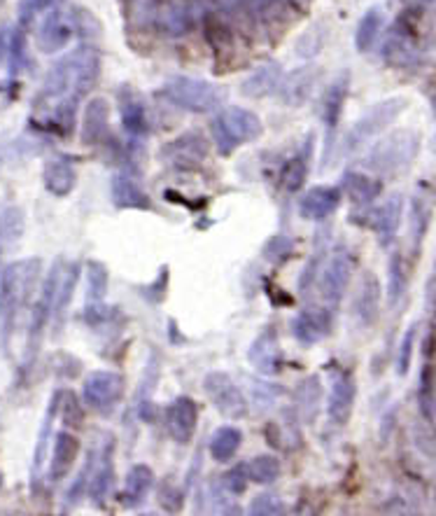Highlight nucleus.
<instances>
[{"instance_id":"nucleus-19","label":"nucleus","mask_w":436,"mask_h":516,"mask_svg":"<svg viewBox=\"0 0 436 516\" xmlns=\"http://www.w3.org/2000/svg\"><path fill=\"white\" fill-rule=\"evenodd\" d=\"M248 360L259 374L275 376L281 372L282 351L273 327H264V330L259 332V337L254 339L253 346H250L248 351Z\"/></svg>"},{"instance_id":"nucleus-47","label":"nucleus","mask_w":436,"mask_h":516,"mask_svg":"<svg viewBox=\"0 0 436 516\" xmlns=\"http://www.w3.org/2000/svg\"><path fill=\"white\" fill-rule=\"evenodd\" d=\"M71 22L73 28H75V35L82 40H98L101 38V24H98L96 16L92 15L84 7H73L71 10Z\"/></svg>"},{"instance_id":"nucleus-5","label":"nucleus","mask_w":436,"mask_h":516,"mask_svg":"<svg viewBox=\"0 0 436 516\" xmlns=\"http://www.w3.org/2000/svg\"><path fill=\"white\" fill-rule=\"evenodd\" d=\"M409 108V101L404 96H392L385 98L381 104L372 105L362 114L360 120L348 129L343 138V145H341V153L343 154H355L357 150L366 145L369 141H373L376 136H381L382 131L390 129L394 122L399 120V114Z\"/></svg>"},{"instance_id":"nucleus-34","label":"nucleus","mask_w":436,"mask_h":516,"mask_svg":"<svg viewBox=\"0 0 436 516\" xmlns=\"http://www.w3.org/2000/svg\"><path fill=\"white\" fill-rule=\"evenodd\" d=\"M61 395H64L61 391H56L54 395H52V400H49V404H47V412H45L43 425H40L38 446H35V456H33V481H35V484H38L40 472H43L47 449L52 446V428H54L56 413H59V409H61Z\"/></svg>"},{"instance_id":"nucleus-50","label":"nucleus","mask_w":436,"mask_h":516,"mask_svg":"<svg viewBox=\"0 0 436 516\" xmlns=\"http://www.w3.org/2000/svg\"><path fill=\"white\" fill-rule=\"evenodd\" d=\"M292 251H294V241L285 234H278L264 245V257L278 264V262H285L292 255Z\"/></svg>"},{"instance_id":"nucleus-37","label":"nucleus","mask_w":436,"mask_h":516,"mask_svg":"<svg viewBox=\"0 0 436 516\" xmlns=\"http://www.w3.org/2000/svg\"><path fill=\"white\" fill-rule=\"evenodd\" d=\"M243 444V432L233 425H222L211 437V456L217 462H229Z\"/></svg>"},{"instance_id":"nucleus-30","label":"nucleus","mask_w":436,"mask_h":516,"mask_svg":"<svg viewBox=\"0 0 436 516\" xmlns=\"http://www.w3.org/2000/svg\"><path fill=\"white\" fill-rule=\"evenodd\" d=\"M320 404H322V383H320V376H306L303 381H299V386L294 391V407L299 419L303 423H312L318 419Z\"/></svg>"},{"instance_id":"nucleus-43","label":"nucleus","mask_w":436,"mask_h":516,"mask_svg":"<svg viewBox=\"0 0 436 516\" xmlns=\"http://www.w3.org/2000/svg\"><path fill=\"white\" fill-rule=\"evenodd\" d=\"M308 178V150L302 154H296L294 159L282 166L281 171V185L285 192H299Z\"/></svg>"},{"instance_id":"nucleus-11","label":"nucleus","mask_w":436,"mask_h":516,"mask_svg":"<svg viewBox=\"0 0 436 516\" xmlns=\"http://www.w3.org/2000/svg\"><path fill=\"white\" fill-rule=\"evenodd\" d=\"M208 153H211L208 141L201 134L192 131V134H184L168 143L162 150V159L175 171H199Z\"/></svg>"},{"instance_id":"nucleus-28","label":"nucleus","mask_w":436,"mask_h":516,"mask_svg":"<svg viewBox=\"0 0 436 516\" xmlns=\"http://www.w3.org/2000/svg\"><path fill=\"white\" fill-rule=\"evenodd\" d=\"M381 55L390 65H401L404 68V65L418 61V47H415V40L411 33H406L401 26H394L388 38H385V43H382Z\"/></svg>"},{"instance_id":"nucleus-15","label":"nucleus","mask_w":436,"mask_h":516,"mask_svg":"<svg viewBox=\"0 0 436 516\" xmlns=\"http://www.w3.org/2000/svg\"><path fill=\"white\" fill-rule=\"evenodd\" d=\"M199 19L196 0H162L156 7V22L171 35H184Z\"/></svg>"},{"instance_id":"nucleus-49","label":"nucleus","mask_w":436,"mask_h":516,"mask_svg":"<svg viewBox=\"0 0 436 516\" xmlns=\"http://www.w3.org/2000/svg\"><path fill=\"white\" fill-rule=\"evenodd\" d=\"M415 334H418V325H411L406 334L401 337V346L397 353V374L406 376L411 370V358H413V346H415Z\"/></svg>"},{"instance_id":"nucleus-4","label":"nucleus","mask_w":436,"mask_h":516,"mask_svg":"<svg viewBox=\"0 0 436 516\" xmlns=\"http://www.w3.org/2000/svg\"><path fill=\"white\" fill-rule=\"evenodd\" d=\"M213 138H215V145L220 150V154H232L236 147L248 145V143L257 141L262 134H264V124L259 120L253 110L232 108L217 110V114L211 122Z\"/></svg>"},{"instance_id":"nucleus-13","label":"nucleus","mask_w":436,"mask_h":516,"mask_svg":"<svg viewBox=\"0 0 436 516\" xmlns=\"http://www.w3.org/2000/svg\"><path fill=\"white\" fill-rule=\"evenodd\" d=\"M401 220H404V196L399 194H392L382 206L366 213V224L376 232L382 248H390L392 241L397 239Z\"/></svg>"},{"instance_id":"nucleus-16","label":"nucleus","mask_w":436,"mask_h":516,"mask_svg":"<svg viewBox=\"0 0 436 516\" xmlns=\"http://www.w3.org/2000/svg\"><path fill=\"white\" fill-rule=\"evenodd\" d=\"M341 199H343L341 187H311V190L302 196V202H299V215H302L303 220H311V223H322V220L334 215L336 208L341 206Z\"/></svg>"},{"instance_id":"nucleus-23","label":"nucleus","mask_w":436,"mask_h":516,"mask_svg":"<svg viewBox=\"0 0 436 516\" xmlns=\"http://www.w3.org/2000/svg\"><path fill=\"white\" fill-rule=\"evenodd\" d=\"M110 196H113V203L119 211H152V208H154L141 183L131 178L129 174L113 175Z\"/></svg>"},{"instance_id":"nucleus-31","label":"nucleus","mask_w":436,"mask_h":516,"mask_svg":"<svg viewBox=\"0 0 436 516\" xmlns=\"http://www.w3.org/2000/svg\"><path fill=\"white\" fill-rule=\"evenodd\" d=\"M343 190L357 208H369L381 194V183L366 171H348L343 175Z\"/></svg>"},{"instance_id":"nucleus-21","label":"nucleus","mask_w":436,"mask_h":516,"mask_svg":"<svg viewBox=\"0 0 436 516\" xmlns=\"http://www.w3.org/2000/svg\"><path fill=\"white\" fill-rule=\"evenodd\" d=\"M431 213H434V192L430 187L421 185L418 192L411 199L409 208V234H411V248L418 255L421 251V243L425 241L427 229L431 223Z\"/></svg>"},{"instance_id":"nucleus-48","label":"nucleus","mask_w":436,"mask_h":516,"mask_svg":"<svg viewBox=\"0 0 436 516\" xmlns=\"http://www.w3.org/2000/svg\"><path fill=\"white\" fill-rule=\"evenodd\" d=\"M322 239H324V234H320L318 241H315V253H312V257L308 260L306 269H303L302 278H299V288H302V293H306L312 283H315V276H318V272H320V264L327 260V241H322Z\"/></svg>"},{"instance_id":"nucleus-41","label":"nucleus","mask_w":436,"mask_h":516,"mask_svg":"<svg viewBox=\"0 0 436 516\" xmlns=\"http://www.w3.org/2000/svg\"><path fill=\"white\" fill-rule=\"evenodd\" d=\"M82 321L89 327H94V330H110L114 322L122 325L124 315H122V311L117 306H108L103 304V302H89L84 306V311H82Z\"/></svg>"},{"instance_id":"nucleus-46","label":"nucleus","mask_w":436,"mask_h":516,"mask_svg":"<svg viewBox=\"0 0 436 516\" xmlns=\"http://www.w3.org/2000/svg\"><path fill=\"white\" fill-rule=\"evenodd\" d=\"M421 412L430 421L436 416V372L431 364H422L421 372Z\"/></svg>"},{"instance_id":"nucleus-55","label":"nucleus","mask_w":436,"mask_h":516,"mask_svg":"<svg viewBox=\"0 0 436 516\" xmlns=\"http://www.w3.org/2000/svg\"><path fill=\"white\" fill-rule=\"evenodd\" d=\"M5 55V40H3V31H0V59Z\"/></svg>"},{"instance_id":"nucleus-38","label":"nucleus","mask_w":436,"mask_h":516,"mask_svg":"<svg viewBox=\"0 0 436 516\" xmlns=\"http://www.w3.org/2000/svg\"><path fill=\"white\" fill-rule=\"evenodd\" d=\"M312 82H315V73L311 68H299L290 77H282L281 94L285 98V104L302 105L308 98V94H311Z\"/></svg>"},{"instance_id":"nucleus-17","label":"nucleus","mask_w":436,"mask_h":516,"mask_svg":"<svg viewBox=\"0 0 436 516\" xmlns=\"http://www.w3.org/2000/svg\"><path fill=\"white\" fill-rule=\"evenodd\" d=\"M114 486V440L110 437L105 442V446L101 449V453L94 452V468L92 477H89V498H92L96 505H103L105 498L110 495Z\"/></svg>"},{"instance_id":"nucleus-27","label":"nucleus","mask_w":436,"mask_h":516,"mask_svg":"<svg viewBox=\"0 0 436 516\" xmlns=\"http://www.w3.org/2000/svg\"><path fill=\"white\" fill-rule=\"evenodd\" d=\"M348 89H351V77H348V73H341L327 89V96H324L322 105V120L324 126H327V145H324V150H327L329 143H332V136H334L336 126H339L341 122V113H343Z\"/></svg>"},{"instance_id":"nucleus-22","label":"nucleus","mask_w":436,"mask_h":516,"mask_svg":"<svg viewBox=\"0 0 436 516\" xmlns=\"http://www.w3.org/2000/svg\"><path fill=\"white\" fill-rule=\"evenodd\" d=\"M352 313L362 327L376 325L378 315H381V283H378L376 273H362L360 288L352 299Z\"/></svg>"},{"instance_id":"nucleus-57","label":"nucleus","mask_w":436,"mask_h":516,"mask_svg":"<svg viewBox=\"0 0 436 516\" xmlns=\"http://www.w3.org/2000/svg\"><path fill=\"white\" fill-rule=\"evenodd\" d=\"M3 7H5V0H0V10H3Z\"/></svg>"},{"instance_id":"nucleus-59","label":"nucleus","mask_w":436,"mask_h":516,"mask_svg":"<svg viewBox=\"0 0 436 516\" xmlns=\"http://www.w3.org/2000/svg\"><path fill=\"white\" fill-rule=\"evenodd\" d=\"M434 505H436V486H434Z\"/></svg>"},{"instance_id":"nucleus-3","label":"nucleus","mask_w":436,"mask_h":516,"mask_svg":"<svg viewBox=\"0 0 436 516\" xmlns=\"http://www.w3.org/2000/svg\"><path fill=\"white\" fill-rule=\"evenodd\" d=\"M418 153H421V134L411 129H399L378 141L369 150V154L362 159V166H364L366 174L394 178V175H401L411 169Z\"/></svg>"},{"instance_id":"nucleus-9","label":"nucleus","mask_w":436,"mask_h":516,"mask_svg":"<svg viewBox=\"0 0 436 516\" xmlns=\"http://www.w3.org/2000/svg\"><path fill=\"white\" fill-rule=\"evenodd\" d=\"M203 391L213 402V407L226 419H245L248 416V400H245L241 388L236 386V381L226 372H211L205 376Z\"/></svg>"},{"instance_id":"nucleus-53","label":"nucleus","mask_w":436,"mask_h":516,"mask_svg":"<svg viewBox=\"0 0 436 516\" xmlns=\"http://www.w3.org/2000/svg\"><path fill=\"white\" fill-rule=\"evenodd\" d=\"M61 402L65 404V409H64L65 425H71V428H80V425L84 423V413H82L80 400H77V397L73 395V392H64V397H61Z\"/></svg>"},{"instance_id":"nucleus-14","label":"nucleus","mask_w":436,"mask_h":516,"mask_svg":"<svg viewBox=\"0 0 436 516\" xmlns=\"http://www.w3.org/2000/svg\"><path fill=\"white\" fill-rule=\"evenodd\" d=\"M332 332V313L324 306H306L294 315L292 334L302 346H315Z\"/></svg>"},{"instance_id":"nucleus-52","label":"nucleus","mask_w":436,"mask_h":516,"mask_svg":"<svg viewBox=\"0 0 436 516\" xmlns=\"http://www.w3.org/2000/svg\"><path fill=\"white\" fill-rule=\"evenodd\" d=\"M285 511V502L273 493H262L257 495L250 505V514H259V516H269V514H282Z\"/></svg>"},{"instance_id":"nucleus-42","label":"nucleus","mask_w":436,"mask_h":516,"mask_svg":"<svg viewBox=\"0 0 436 516\" xmlns=\"http://www.w3.org/2000/svg\"><path fill=\"white\" fill-rule=\"evenodd\" d=\"M245 470H248L250 481H254V484L259 486H269L281 477V461L271 456V453H262V456H254L253 461L245 465Z\"/></svg>"},{"instance_id":"nucleus-6","label":"nucleus","mask_w":436,"mask_h":516,"mask_svg":"<svg viewBox=\"0 0 436 516\" xmlns=\"http://www.w3.org/2000/svg\"><path fill=\"white\" fill-rule=\"evenodd\" d=\"M164 98L178 108L189 110V113H213L224 101V89L217 87L215 82L199 80V77L178 75L164 84Z\"/></svg>"},{"instance_id":"nucleus-18","label":"nucleus","mask_w":436,"mask_h":516,"mask_svg":"<svg viewBox=\"0 0 436 516\" xmlns=\"http://www.w3.org/2000/svg\"><path fill=\"white\" fill-rule=\"evenodd\" d=\"M75 35V28H73L71 15L65 16L61 10L47 12V16L43 19L38 28V49L43 55H56L59 49H64L65 45L71 43V38Z\"/></svg>"},{"instance_id":"nucleus-20","label":"nucleus","mask_w":436,"mask_h":516,"mask_svg":"<svg viewBox=\"0 0 436 516\" xmlns=\"http://www.w3.org/2000/svg\"><path fill=\"white\" fill-rule=\"evenodd\" d=\"M355 395H357V383L352 374L341 372L332 381V391H329V421L334 425H345L352 416V407H355Z\"/></svg>"},{"instance_id":"nucleus-32","label":"nucleus","mask_w":436,"mask_h":516,"mask_svg":"<svg viewBox=\"0 0 436 516\" xmlns=\"http://www.w3.org/2000/svg\"><path fill=\"white\" fill-rule=\"evenodd\" d=\"M77 278H80V264H77V262H68V264L64 266V273H61V283L54 299V311H52V325H54L56 334H59L65 322V313H68L71 299L73 294H75Z\"/></svg>"},{"instance_id":"nucleus-10","label":"nucleus","mask_w":436,"mask_h":516,"mask_svg":"<svg viewBox=\"0 0 436 516\" xmlns=\"http://www.w3.org/2000/svg\"><path fill=\"white\" fill-rule=\"evenodd\" d=\"M351 276L352 260L343 248H339L334 255L324 260L322 276H320V293H322V299L332 309H336L343 302L348 285H351Z\"/></svg>"},{"instance_id":"nucleus-24","label":"nucleus","mask_w":436,"mask_h":516,"mask_svg":"<svg viewBox=\"0 0 436 516\" xmlns=\"http://www.w3.org/2000/svg\"><path fill=\"white\" fill-rule=\"evenodd\" d=\"M110 134V108L105 98H92L82 117V141L86 145H101Z\"/></svg>"},{"instance_id":"nucleus-45","label":"nucleus","mask_w":436,"mask_h":516,"mask_svg":"<svg viewBox=\"0 0 436 516\" xmlns=\"http://www.w3.org/2000/svg\"><path fill=\"white\" fill-rule=\"evenodd\" d=\"M7 56H10V77H19V73L26 68V33H24L22 26H16L10 35V45H7Z\"/></svg>"},{"instance_id":"nucleus-2","label":"nucleus","mask_w":436,"mask_h":516,"mask_svg":"<svg viewBox=\"0 0 436 516\" xmlns=\"http://www.w3.org/2000/svg\"><path fill=\"white\" fill-rule=\"evenodd\" d=\"M98 75H101V59H98L96 49L77 47L68 56L56 61L54 68L47 73L43 89H40V98L43 101L61 96L82 98L96 87Z\"/></svg>"},{"instance_id":"nucleus-8","label":"nucleus","mask_w":436,"mask_h":516,"mask_svg":"<svg viewBox=\"0 0 436 516\" xmlns=\"http://www.w3.org/2000/svg\"><path fill=\"white\" fill-rule=\"evenodd\" d=\"M124 397V376L117 372H94L82 386V402L101 416H110Z\"/></svg>"},{"instance_id":"nucleus-58","label":"nucleus","mask_w":436,"mask_h":516,"mask_svg":"<svg viewBox=\"0 0 436 516\" xmlns=\"http://www.w3.org/2000/svg\"><path fill=\"white\" fill-rule=\"evenodd\" d=\"M0 489H3V474H0Z\"/></svg>"},{"instance_id":"nucleus-51","label":"nucleus","mask_w":436,"mask_h":516,"mask_svg":"<svg viewBox=\"0 0 436 516\" xmlns=\"http://www.w3.org/2000/svg\"><path fill=\"white\" fill-rule=\"evenodd\" d=\"M52 3H54V0H19V7H16V12H19V26L26 31L33 24V19H35L40 12L49 10Z\"/></svg>"},{"instance_id":"nucleus-35","label":"nucleus","mask_w":436,"mask_h":516,"mask_svg":"<svg viewBox=\"0 0 436 516\" xmlns=\"http://www.w3.org/2000/svg\"><path fill=\"white\" fill-rule=\"evenodd\" d=\"M282 84V68L278 64H266L254 71L248 80L243 82V94L250 98H264L273 94Z\"/></svg>"},{"instance_id":"nucleus-25","label":"nucleus","mask_w":436,"mask_h":516,"mask_svg":"<svg viewBox=\"0 0 436 516\" xmlns=\"http://www.w3.org/2000/svg\"><path fill=\"white\" fill-rule=\"evenodd\" d=\"M80 453V440L71 432H56L52 444V458H49V481H61L68 477Z\"/></svg>"},{"instance_id":"nucleus-40","label":"nucleus","mask_w":436,"mask_h":516,"mask_svg":"<svg viewBox=\"0 0 436 516\" xmlns=\"http://www.w3.org/2000/svg\"><path fill=\"white\" fill-rule=\"evenodd\" d=\"M409 285V273H406V262L401 251H394L388 262V304L397 306L406 294Z\"/></svg>"},{"instance_id":"nucleus-44","label":"nucleus","mask_w":436,"mask_h":516,"mask_svg":"<svg viewBox=\"0 0 436 516\" xmlns=\"http://www.w3.org/2000/svg\"><path fill=\"white\" fill-rule=\"evenodd\" d=\"M108 281L110 273L101 262H86V297L92 299V302H103V297L108 293Z\"/></svg>"},{"instance_id":"nucleus-12","label":"nucleus","mask_w":436,"mask_h":516,"mask_svg":"<svg viewBox=\"0 0 436 516\" xmlns=\"http://www.w3.org/2000/svg\"><path fill=\"white\" fill-rule=\"evenodd\" d=\"M164 423L166 432L173 442L178 444H189L196 435V425H199V407L192 397L180 395L175 397L166 409H164Z\"/></svg>"},{"instance_id":"nucleus-26","label":"nucleus","mask_w":436,"mask_h":516,"mask_svg":"<svg viewBox=\"0 0 436 516\" xmlns=\"http://www.w3.org/2000/svg\"><path fill=\"white\" fill-rule=\"evenodd\" d=\"M45 190L54 196H68L77 185V169L68 157H52L45 162Z\"/></svg>"},{"instance_id":"nucleus-36","label":"nucleus","mask_w":436,"mask_h":516,"mask_svg":"<svg viewBox=\"0 0 436 516\" xmlns=\"http://www.w3.org/2000/svg\"><path fill=\"white\" fill-rule=\"evenodd\" d=\"M382 26H385V15H382L381 7H372L369 12H364L355 33L357 52H362V55L372 52V49L376 47L378 38H381Z\"/></svg>"},{"instance_id":"nucleus-56","label":"nucleus","mask_w":436,"mask_h":516,"mask_svg":"<svg viewBox=\"0 0 436 516\" xmlns=\"http://www.w3.org/2000/svg\"><path fill=\"white\" fill-rule=\"evenodd\" d=\"M431 283H434V285H436V266H434V278H431Z\"/></svg>"},{"instance_id":"nucleus-54","label":"nucleus","mask_w":436,"mask_h":516,"mask_svg":"<svg viewBox=\"0 0 436 516\" xmlns=\"http://www.w3.org/2000/svg\"><path fill=\"white\" fill-rule=\"evenodd\" d=\"M250 477H248V470H245V465H238V468L229 470L224 477V489L229 491L232 495H241L243 491H245V486H248Z\"/></svg>"},{"instance_id":"nucleus-39","label":"nucleus","mask_w":436,"mask_h":516,"mask_svg":"<svg viewBox=\"0 0 436 516\" xmlns=\"http://www.w3.org/2000/svg\"><path fill=\"white\" fill-rule=\"evenodd\" d=\"M24 229H26V213H24L22 208L19 206L0 208V251L22 239Z\"/></svg>"},{"instance_id":"nucleus-7","label":"nucleus","mask_w":436,"mask_h":516,"mask_svg":"<svg viewBox=\"0 0 436 516\" xmlns=\"http://www.w3.org/2000/svg\"><path fill=\"white\" fill-rule=\"evenodd\" d=\"M64 260H54L52 269L47 272V278L43 281V288H40L38 302L33 304L31 311V325H28V342H26V364H31L35 360L40 351V343H43V334L47 330V325L52 322V311H54V299L56 290H59L61 273H64Z\"/></svg>"},{"instance_id":"nucleus-33","label":"nucleus","mask_w":436,"mask_h":516,"mask_svg":"<svg viewBox=\"0 0 436 516\" xmlns=\"http://www.w3.org/2000/svg\"><path fill=\"white\" fill-rule=\"evenodd\" d=\"M154 486V472H152L150 465L145 462H138L129 470L124 481V493H122V501L126 507H141L145 502L147 493Z\"/></svg>"},{"instance_id":"nucleus-1","label":"nucleus","mask_w":436,"mask_h":516,"mask_svg":"<svg viewBox=\"0 0 436 516\" xmlns=\"http://www.w3.org/2000/svg\"><path fill=\"white\" fill-rule=\"evenodd\" d=\"M40 272H43V260L31 257V260L12 262L0 273V343L5 353L7 343L16 330L19 313L28 304L33 290L38 285Z\"/></svg>"},{"instance_id":"nucleus-29","label":"nucleus","mask_w":436,"mask_h":516,"mask_svg":"<svg viewBox=\"0 0 436 516\" xmlns=\"http://www.w3.org/2000/svg\"><path fill=\"white\" fill-rule=\"evenodd\" d=\"M119 114H122V124L131 138L143 136L147 131V114L141 96L131 87H122L119 92Z\"/></svg>"}]
</instances>
